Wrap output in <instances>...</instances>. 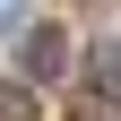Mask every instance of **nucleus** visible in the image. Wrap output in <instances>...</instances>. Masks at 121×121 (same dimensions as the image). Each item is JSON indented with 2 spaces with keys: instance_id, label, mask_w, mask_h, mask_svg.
<instances>
[{
  "instance_id": "nucleus-1",
  "label": "nucleus",
  "mask_w": 121,
  "mask_h": 121,
  "mask_svg": "<svg viewBox=\"0 0 121 121\" xmlns=\"http://www.w3.org/2000/svg\"><path fill=\"white\" fill-rule=\"evenodd\" d=\"M17 60H26V78H35V86H52L60 69H69V35H60V26H26Z\"/></svg>"
},
{
  "instance_id": "nucleus-3",
  "label": "nucleus",
  "mask_w": 121,
  "mask_h": 121,
  "mask_svg": "<svg viewBox=\"0 0 121 121\" xmlns=\"http://www.w3.org/2000/svg\"><path fill=\"white\" fill-rule=\"evenodd\" d=\"M0 121H35V95H26V86H9V78H0Z\"/></svg>"
},
{
  "instance_id": "nucleus-2",
  "label": "nucleus",
  "mask_w": 121,
  "mask_h": 121,
  "mask_svg": "<svg viewBox=\"0 0 121 121\" xmlns=\"http://www.w3.org/2000/svg\"><path fill=\"white\" fill-rule=\"evenodd\" d=\"M86 86H95L104 104H121V43H104V52H86Z\"/></svg>"
}]
</instances>
